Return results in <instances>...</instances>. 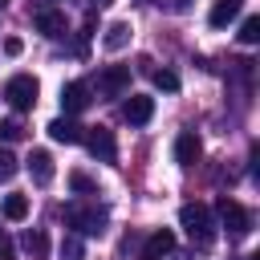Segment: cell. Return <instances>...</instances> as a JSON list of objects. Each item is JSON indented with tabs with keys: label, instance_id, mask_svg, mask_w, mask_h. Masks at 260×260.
I'll return each mask as SVG.
<instances>
[{
	"label": "cell",
	"instance_id": "5b68a950",
	"mask_svg": "<svg viewBox=\"0 0 260 260\" xmlns=\"http://www.w3.org/2000/svg\"><path fill=\"white\" fill-rule=\"evenodd\" d=\"M81 142L89 146V154H93L98 162H114V158H118V142H114V134H110L106 126H85Z\"/></svg>",
	"mask_w": 260,
	"mask_h": 260
},
{
	"label": "cell",
	"instance_id": "7402d4cb",
	"mask_svg": "<svg viewBox=\"0 0 260 260\" xmlns=\"http://www.w3.org/2000/svg\"><path fill=\"white\" fill-rule=\"evenodd\" d=\"M150 77H154V85H158V89H167V93H175V89H179V77H175L171 69H154Z\"/></svg>",
	"mask_w": 260,
	"mask_h": 260
},
{
	"label": "cell",
	"instance_id": "30bf717a",
	"mask_svg": "<svg viewBox=\"0 0 260 260\" xmlns=\"http://www.w3.org/2000/svg\"><path fill=\"white\" fill-rule=\"evenodd\" d=\"M45 130H49V138H53V142H65V146L81 142V134H85V126H77L73 118H53Z\"/></svg>",
	"mask_w": 260,
	"mask_h": 260
},
{
	"label": "cell",
	"instance_id": "4316f807",
	"mask_svg": "<svg viewBox=\"0 0 260 260\" xmlns=\"http://www.w3.org/2000/svg\"><path fill=\"white\" fill-rule=\"evenodd\" d=\"M89 4H93V8H106V4H114V0H89Z\"/></svg>",
	"mask_w": 260,
	"mask_h": 260
},
{
	"label": "cell",
	"instance_id": "9a60e30c",
	"mask_svg": "<svg viewBox=\"0 0 260 260\" xmlns=\"http://www.w3.org/2000/svg\"><path fill=\"white\" fill-rule=\"evenodd\" d=\"M126 41H130V24H126V20H114V24H106V37H102V45H106L110 53L126 49Z\"/></svg>",
	"mask_w": 260,
	"mask_h": 260
},
{
	"label": "cell",
	"instance_id": "ba28073f",
	"mask_svg": "<svg viewBox=\"0 0 260 260\" xmlns=\"http://www.w3.org/2000/svg\"><path fill=\"white\" fill-rule=\"evenodd\" d=\"M85 106H89V85H85V81L61 85V110H65V114H81Z\"/></svg>",
	"mask_w": 260,
	"mask_h": 260
},
{
	"label": "cell",
	"instance_id": "277c9868",
	"mask_svg": "<svg viewBox=\"0 0 260 260\" xmlns=\"http://www.w3.org/2000/svg\"><path fill=\"white\" fill-rule=\"evenodd\" d=\"M215 211H219V223L228 228V236H236V240H240V236H248V232H252V215H248L236 199H228V195H223V199L215 203Z\"/></svg>",
	"mask_w": 260,
	"mask_h": 260
},
{
	"label": "cell",
	"instance_id": "2e32d148",
	"mask_svg": "<svg viewBox=\"0 0 260 260\" xmlns=\"http://www.w3.org/2000/svg\"><path fill=\"white\" fill-rule=\"evenodd\" d=\"M20 248H24L32 260H41V256L49 252V240H45V232H41V228H28V232L20 236Z\"/></svg>",
	"mask_w": 260,
	"mask_h": 260
},
{
	"label": "cell",
	"instance_id": "6da1fadb",
	"mask_svg": "<svg viewBox=\"0 0 260 260\" xmlns=\"http://www.w3.org/2000/svg\"><path fill=\"white\" fill-rule=\"evenodd\" d=\"M179 223L191 236V244H199V248H211L215 244V215H211L207 203H183L179 207Z\"/></svg>",
	"mask_w": 260,
	"mask_h": 260
},
{
	"label": "cell",
	"instance_id": "d4e9b609",
	"mask_svg": "<svg viewBox=\"0 0 260 260\" xmlns=\"http://www.w3.org/2000/svg\"><path fill=\"white\" fill-rule=\"evenodd\" d=\"M0 260H12V240L4 236V228H0Z\"/></svg>",
	"mask_w": 260,
	"mask_h": 260
},
{
	"label": "cell",
	"instance_id": "ac0fdd59",
	"mask_svg": "<svg viewBox=\"0 0 260 260\" xmlns=\"http://www.w3.org/2000/svg\"><path fill=\"white\" fill-rule=\"evenodd\" d=\"M61 260H85V244H81V236H77V232L61 236Z\"/></svg>",
	"mask_w": 260,
	"mask_h": 260
},
{
	"label": "cell",
	"instance_id": "9c48e42d",
	"mask_svg": "<svg viewBox=\"0 0 260 260\" xmlns=\"http://www.w3.org/2000/svg\"><path fill=\"white\" fill-rule=\"evenodd\" d=\"M150 114H154V102H150V98H142V93H130V102L122 106V118H126L130 126H146V122H150Z\"/></svg>",
	"mask_w": 260,
	"mask_h": 260
},
{
	"label": "cell",
	"instance_id": "8fae6325",
	"mask_svg": "<svg viewBox=\"0 0 260 260\" xmlns=\"http://www.w3.org/2000/svg\"><path fill=\"white\" fill-rule=\"evenodd\" d=\"M171 248H175V232H171V228H158L154 236H146V244H142V260H162Z\"/></svg>",
	"mask_w": 260,
	"mask_h": 260
},
{
	"label": "cell",
	"instance_id": "7a4b0ae2",
	"mask_svg": "<svg viewBox=\"0 0 260 260\" xmlns=\"http://www.w3.org/2000/svg\"><path fill=\"white\" fill-rule=\"evenodd\" d=\"M106 207L102 203H65V223L77 232V236H102L106 232Z\"/></svg>",
	"mask_w": 260,
	"mask_h": 260
},
{
	"label": "cell",
	"instance_id": "4fadbf2b",
	"mask_svg": "<svg viewBox=\"0 0 260 260\" xmlns=\"http://www.w3.org/2000/svg\"><path fill=\"white\" fill-rule=\"evenodd\" d=\"M37 28H41L45 37H61V32H65V12H61V8H41V12H37Z\"/></svg>",
	"mask_w": 260,
	"mask_h": 260
},
{
	"label": "cell",
	"instance_id": "83f0119b",
	"mask_svg": "<svg viewBox=\"0 0 260 260\" xmlns=\"http://www.w3.org/2000/svg\"><path fill=\"white\" fill-rule=\"evenodd\" d=\"M0 4H8V0H0Z\"/></svg>",
	"mask_w": 260,
	"mask_h": 260
},
{
	"label": "cell",
	"instance_id": "cb8c5ba5",
	"mask_svg": "<svg viewBox=\"0 0 260 260\" xmlns=\"http://www.w3.org/2000/svg\"><path fill=\"white\" fill-rule=\"evenodd\" d=\"M150 4H158V8H167V12H187V8H191V0H150Z\"/></svg>",
	"mask_w": 260,
	"mask_h": 260
},
{
	"label": "cell",
	"instance_id": "484cf974",
	"mask_svg": "<svg viewBox=\"0 0 260 260\" xmlns=\"http://www.w3.org/2000/svg\"><path fill=\"white\" fill-rule=\"evenodd\" d=\"M20 49H24V45H20V41H16V37H8V41H4V53H8V57H16V53H20Z\"/></svg>",
	"mask_w": 260,
	"mask_h": 260
},
{
	"label": "cell",
	"instance_id": "ffe728a7",
	"mask_svg": "<svg viewBox=\"0 0 260 260\" xmlns=\"http://www.w3.org/2000/svg\"><path fill=\"white\" fill-rule=\"evenodd\" d=\"M16 138H24L20 118H4V122H0V142H16Z\"/></svg>",
	"mask_w": 260,
	"mask_h": 260
},
{
	"label": "cell",
	"instance_id": "5bb4252c",
	"mask_svg": "<svg viewBox=\"0 0 260 260\" xmlns=\"http://www.w3.org/2000/svg\"><path fill=\"white\" fill-rule=\"evenodd\" d=\"M240 4H244V0H215V4H211V12H207L211 28H223L228 20H236V16H240Z\"/></svg>",
	"mask_w": 260,
	"mask_h": 260
},
{
	"label": "cell",
	"instance_id": "7c38bea8",
	"mask_svg": "<svg viewBox=\"0 0 260 260\" xmlns=\"http://www.w3.org/2000/svg\"><path fill=\"white\" fill-rule=\"evenodd\" d=\"M28 175H32V183H53V154L49 150H32L28 154Z\"/></svg>",
	"mask_w": 260,
	"mask_h": 260
},
{
	"label": "cell",
	"instance_id": "3957f363",
	"mask_svg": "<svg viewBox=\"0 0 260 260\" xmlns=\"http://www.w3.org/2000/svg\"><path fill=\"white\" fill-rule=\"evenodd\" d=\"M37 93H41V85H37L32 73H16V77H8V85H4V98H8L12 110H32V106H37Z\"/></svg>",
	"mask_w": 260,
	"mask_h": 260
},
{
	"label": "cell",
	"instance_id": "52a82bcc",
	"mask_svg": "<svg viewBox=\"0 0 260 260\" xmlns=\"http://www.w3.org/2000/svg\"><path fill=\"white\" fill-rule=\"evenodd\" d=\"M199 154H203L199 134H195V130H183V134L175 138V162H179V167H195V162H199Z\"/></svg>",
	"mask_w": 260,
	"mask_h": 260
},
{
	"label": "cell",
	"instance_id": "603a6c76",
	"mask_svg": "<svg viewBox=\"0 0 260 260\" xmlns=\"http://www.w3.org/2000/svg\"><path fill=\"white\" fill-rule=\"evenodd\" d=\"M12 175H16V158H12L8 150H0V183H8Z\"/></svg>",
	"mask_w": 260,
	"mask_h": 260
},
{
	"label": "cell",
	"instance_id": "8992f818",
	"mask_svg": "<svg viewBox=\"0 0 260 260\" xmlns=\"http://www.w3.org/2000/svg\"><path fill=\"white\" fill-rule=\"evenodd\" d=\"M126 89H130V65H106V69L98 73V93L122 98Z\"/></svg>",
	"mask_w": 260,
	"mask_h": 260
},
{
	"label": "cell",
	"instance_id": "d6986e66",
	"mask_svg": "<svg viewBox=\"0 0 260 260\" xmlns=\"http://www.w3.org/2000/svg\"><path fill=\"white\" fill-rule=\"evenodd\" d=\"M69 187H73L77 195H98V183H93L89 175H81V171H73V175H69Z\"/></svg>",
	"mask_w": 260,
	"mask_h": 260
},
{
	"label": "cell",
	"instance_id": "44dd1931",
	"mask_svg": "<svg viewBox=\"0 0 260 260\" xmlns=\"http://www.w3.org/2000/svg\"><path fill=\"white\" fill-rule=\"evenodd\" d=\"M240 41H244V45H256V41H260V16H248V20L240 24Z\"/></svg>",
	"mask_w": 260,
	"mask_h": 260
},
{
	"label": "cell",
	"instance_id": "e0dca14e",
	"mask_svg": "<svg viewBox=\"0 0 260 260\" xmlns=\"http://www.w3.org/2000/svg\"><path fill=\"white\" fill-rule=\"evenodd\" d=\"M0 215L4 219H24L28 215V195H4V203H0Z\"/></svg>",
	"mask_w": 260,
	"mask_h": 260
}]
</instances>
